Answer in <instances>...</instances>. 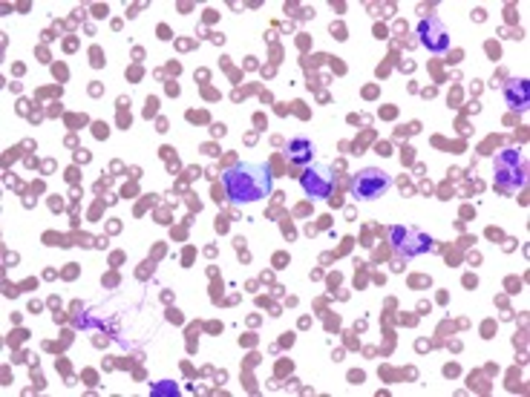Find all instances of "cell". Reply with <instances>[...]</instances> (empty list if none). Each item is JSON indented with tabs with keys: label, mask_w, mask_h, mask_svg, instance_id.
I'll return each mask as SVG.
<instances>
[{
	"label": "cell",
	"mask_w": 530,
	"mask_h": 397,
	"mask_svg": "<svg viewBox=\"0 0 530 397\" xmlns=\"http://www.w3.org/2000/svg\"><path fill=\"white\" fill-rule=\"evenodd\" d=\"M418 38H421V44L427 47L430 52H435V55L447 52V47H450V32H447V26H444L435 15L423 17L421 24H418Z\"/></svg>",
	"instance_id": "6"
},
{
	"label": "cell",
	"mask_w": 530,
	"mask_h": 397,
	"mask_svg": "<svg viewBox=\"0 0 530 397\" xmlns=\"http://www.w3.org/2000/svg\"><path fill=\"white\" fill-rule=\"evenodd\" d=\"M214 136H225V127H222V124H214Z\"/></svg>",
	"instance_id": "14"
},
{
	"label": "cell",
	"mask_w": 530,
	"mask_h": 397,
	"mask_svg": "<svg viewBox=\"0 0 530 397\" xmlns=\"http://www.w3.org/2000/svg\"><path fill=\"white\" fill-rule=\"evenodd\" d=\"M225 193L234 204H251L271 193V173L263 164H237L225 173Z\"/></svg>",
	"instance_id": "1"
},
{
	"label": "cell",
	"mask_w": 530,
	"mask_h": 397,
	"mask_svg": "<svg viewBox=\"0 0 530 397\" xmlns=\"http://www.w3.org/2000/svg\"><path fill=\"white\" fill-rule=\"evenodd\" d=\"M496 181L504 193H516L527 181V159L522 150H501L496 156Z\"/></svg>",
	"instance_id": "2"
},
{
	"label": "cell",
	"mask_w": 530,
	"mask_h": 397,
	"mask_svg": "<svg viewBox=\"0 0 530 397\" xmlns=\"http://www.w3.org/2000/svg\"><path fill=\"white\" fill-rule=\"evenodd\" d=\"M300 184H303V191H306L309 199H329L332 191H334V176H332L329 167L311 164L309 170H303Z\"/></svg>",
	"instance_id": "5"
},
{
	"label": "cell",
	"mask_w": 530,
	"mask_h": 397,
	"mask_svg": "<svg viewBox=\"0 0 530 397\" xmlns=\"http://www.w3.org/2000/svg\"><path fill=\"white\" fill-rule=\"evenodd\" d=\"M288 161H294V164H311V159H314V144L309 141V138H294V141H288Z\"/></svg>",
	"instance_id": "8"
},
{
	"label": "cell",
	"mask_w": 530,
	"mask_h": 397,
	"mask_svg": "<svg viewBox=\"0 0 530 397\" xmlns=\"http://www.w3.org/2000/svg\"><path fill=\"white\" fill-rule=\"evenodd\" d=\"M153 113H156V98H147V110H144V115L150 118Z\"/></svg>",
	"instance_id": "9"
},
{
	"label": "cell",
	"mask_w": 530,
	"mask_h": 397,
	"mask_svg": "<svg viewBox=\"0 0 530 397\" xmlns=\"http://www.w3.org/2000/svg\"><path fill=\"white\" fill-rule=\"evenodd\" d=\"M507 104H510L513 110H527V104H530V87H527V81H510L507 83Z\"/></svg>",
	"instance_id": "7"
},
{
	"label": "cell",
	"mask_w": 530,
	"mask_h": 397,
	"mask_svg": "<svg viewBox=\"0 0 530 397\" xmlns=\"http://www.w3.org/2000/svg\"><path fill=\"white\" fill-rule=\"evenodd\" d=\"M217 231H219V234L228 231V222H225V219H217Z\"/></svg>",
	"instance_id": "13"
},
{
	"label": "cell",
	"mask_w": 530,
	"mask_h": 397,
	"mask_svg": "<svg viewBox=\"0 0 530 397\" xmlns=\"http://www.w3.org/2000/svg\"><path fill=\"white\" fill-rule=\"evenodd\" d=\"M107 133H110L107 124H95V136H98V138H107Z\"/></svg>",
	"instance_id": "10"
},
{
	"label": "cell",
	"mask_w": 530,
	"mask_h": 397,
	"mask_svg": "<svg viewBox=\"0 0 530 397\" xmlns=\"http://www.w3.org/2000/svg\"><path fill=\"white\" fill-rule=\"evenodd\" d=\"M387 191H389V173H384L380 167H366L352 181V193L357 199H377Z\"/></svg>",
	"instance_id": "3"
},
{
	"label": "cell",
	"mask_w": 530,
	"mask_h": 397,
	"mask_svg": "<svg viewBox=\"0 0 530 397\" xmlns=\"http://www.w3.org/2000/svg\"><path fill=\"white\" fill-rule=\"evenodd\" d=\"M75 159H78V161H90V153H87V150H78Z\"/></svg>",
	"instance_id": "12"
},
{
	"label": "cell",
	"mask_w": 530,
	"mask_h": 397,
	"mask_svg": "<svg viewBox=\"0 0 530 397\" xmlns=\"http://www.w3.org/2000/svg\"><path fill=\"white\" fill-rule=\"evenodd\" d=\"M349 380H352V383H364V371H352Z\"/></svg>",
	"instance_id": "11"
},
{
	"label": "cell",
	"mask_w": 530,
	"mask_h": 397,
	"mask_svg": "<svg viewBox=\"0 0 530 397\" xmlns=\"http://www.w3.org/2000/svg\"><path fill=\"white\" fill-rule=\"evenodd\" d=\"M389 236H392L395 250H398V254H404V257H418V254H423V250H430V245H432L430 236L421 234L418 227H412V225H398V227H392Z\"/></svg>",
	"instance_id": "4"
}]
</instances>
